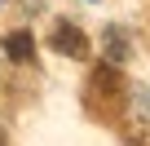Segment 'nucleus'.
Instances as JSON below:
<instances>
[{
	"label": "nucleus",
	"mask_w": 150,
	"mask_h": 146,
	"mask_svg": "<svg viewBox=\"0 0 150 146\" xmlns=\"http://www.w3.org/2000/svg\"><path fill=\"white\" fill-rule=\"evenodd\" d=\"M49 44L57 49V53H66V58H88V36L75 27V22H53V31H49Z\"/></svg>",
	"instance_id": "f257e3e1"
},
{
	"label": "nucleus",
	"mask_w": 150,
	"mask_h": 146,
	"mask_svg": "<svg viewBox=\"0 0 150 146\" xmlns=\"http://www.w3.org/2000/svg\"><path fill=\"white\" fill-rule=\"evenodd\" d=\"M93 89H97V93H106V98H124V75H119V66L102 62V66L93 71Z\"/></svg>",
	"instance_id": "f03ea898"
},
{
	"label": "nucleus",
	"mask_w": 150,
	"mask_h": 146,
	"mask_svg": "<svg viewBox=\"0 0 150 146\" xmlns=\"http://www.w3.org/2000/svg\"><path fill=\"white\" fill-rule=\"evenodd\" d=\"M102 44H106V62H110V66H124V62H128V36H124L119 27H106Z\"/></svg>",
	"instance_id": "7ed1b4c3"
},
{
	"label": "nucleus",
	"mask_w": 150,
	"mask_h": 146,
	"mask_svg": "<svg viewBox=\"0 0 150 146\" xmlns=\"http://www.w3.org/2000/svg\"><path fill=\"white\" fill-rule=\"evenodd\" d=\"M5 53H9L13 62H35V40H31V31H13V36L5 40Z\"/></svg>",
	"instance_id": "20e7f679"
}]
</instances>
